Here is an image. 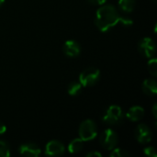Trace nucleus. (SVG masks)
<instances>
[{
  "label": "nucleus",
  "mask_w": 157,
  "mask_h": 157,
  "mask_svg": "<svg viewBox=\"0 0 157 157\" xmlns=\"http://www.w3.org/2000/svg\"><path fill=\"white\" fill-rule=\"evenodd\" d=\"M119 22H121L125 27H130L133 23L131 18L121 16L112 5H102L97 10L95 23L100 31L107 32Z\"/></svg>",
  "instance_id": "f257e3e1"
},
{
  "label": "nucleus",
  "mask_w": 157,
  "mask_h": 157,
  "mask_svg": "<svg viewBox=\"0 0 157 157\" xmlns=\"http://www.w3.org/2000/svg\"><path fill=\"white\" fill-rule=\"evenodd\" d=\"M124 117L125 114L120 106L111 105L104 112L102 116V121L109 125H118L123 121Z\"/></svg>",
  "instance_id": "f03ea898"
},
{
  "label": "nucleus",
  "mask_w": 157,
  "mask_h": 157,
  "mask_svg": "<svg viewBox=\"0 0 157 157\" xmlns=\"http://www.w3.org/2000/svg\"><path fill=\"white\" fill-rule=\"evenodd\" d=\"M78 133L79 138L82 139L84 142L95 139L98 135V128L96 122L92 120L84 121L79 126Z\"/></svg>",
  "instance_id": "7ed1b4c3"
},
{
  "label": "nucleus",
  "mask_w": 157,
  "mask_h": 157,
  "mask_svg": "<svg viewBox=\"0 0 157 157\" xmlns=\"http://www.w3.org/2000/svg\"><path fill=\"white\" fill-rule=\"evenodd\" d=\"M100 77V71L95 67H89L81 72L79 75V82L82 86L88 87L94 86Z\"/></svg>",
  "instance_id": "20e7f679"
},
{
  "label": "nucleus",
  "mask_w": 157,
  "mask_h": 157,
  "mask_svg": "<svg viewBox=\"0 0 157 157\" xmlns=\"http://www.w3.org/2000/svg\"><path fill=\"white\" fill-rule=\"evenodd\" d=\"M99 142L103 148L107 150H112L117 146L119 137L115 131H113L112 129H107L101 133L99 137Z\"/></svg>",
  "instance_id": "39448f33"
},
{
  "label": "nucleus",
  "mask_w": 157,
  "mask_h": 157,
  "mask_svg": "<svg viewBox=\"0 0 157 157\" xmlns=\"http://www.w3.org/2000/svg\"><path fill=\"white\" fill-rule=\"evenodd\" d=\"M138 50L142 55L146 58H153L155 54L156 46L155 40L150 37L143 38L138 44Z\"/></svg>",
  "instance_id": "423d86ee"
},
{
  "label": "nucleus",
  "mask_w": 157,
  "mask_h": 157,
  "mask_svg": "<svg viewBox=\"0 0 157 157\" xmlns=\"http://www.w3.org/2000/svg\"><path fill=\"white\" fill-rule=\"evenodd\" d=\"M134 134H135V138L137 142L142 144H148L152 141V136H153L152 131L144 123H141L136 127Z\"/></svg>",
  "instance_id": "0eeeda50"
},
{
  "label": "nucleus",
  "mask_w": 157,
  "mask_h": 157,
  "mask_svg": "<svg viewBox=\"0 0 157 157\" xmlns=\"http://www.w3.org/2000/svg\"><path fill=\"white\" fill-rule=\"evenodd\" d=\"M64 145L57 140L50 141L45 146V155L49 156H60L64 154Z\"/></svg>",
  "instance_id": "6e6552de"
},
{
  "label": "nucleus",
  "mask_w": 157,
  "mask_h": 157,
  "mask_svg": "<svg viewBox=\"0 0 157 157\" xmlns=\"http://www.w3.org/2000/svg\"><path fill=\"white\" fill-rule=\"evenodd\" d=\"M63 52L65 56L69 58L77 57L81 52V47L79 43L74 40H68L63 43Z\"/></svg>",
  "instance_id": "1a4fd4ad"
},
{
  "label": "nucleus",
  "mask_w": 157,
  "mask_h": 157,
  "mask_svg": "<svg viewBox=\"0 0 157 157\" xmlns=\"http://www.w3.org/2000/svg\"><path fill=\"white\" fill-rule=\"evenodd\" d=\"M18 152L21 155L29 157H37L40 154V148L35 143H27L19 146Z\"/></svg>",
  "instance_id": "9d476101"
},
{
  "label": "nucleus",
  "mask_w": 157,
  "mask_h": 157,
  "mask_svg": "<svg viewBox=\"0 0 157 157\" xmlns=\"http://www.w3.org/2000/svg\"><path fill=\"white\" fill-rule=\"evenodd\" d=\"M125 116L129 121L132 122L139 121L144 116V109L140 106H133L127 111Z\"/></svg>",
  "instance_id": "9b49d317"
},
{
  "label": "nucleus",
  "mask_w": 157,
  "mask_h": 157,
  "mask_svg": "<svg viewBox=\"0 0 157 157\" xmlns=\"http://www.w3.org/2000/svg\"><path fill=\"white\" fill-rule=\"evenodd\" d=\"M143 91L147 96H155L157 94V83L153 78H147L143 83Z\"/></svg>",
  "instance_id": "f8f14e48"
},
{
  "label": "nucleus",
  "mask_w": 157,
  "mask_h": 157,
  "mask_svg": "<svg viewBox=\"0 0 157 157\" xmlns=\"http://www.w3.org/2000/svg\"><path fill=\"white\" fill-rule=\"evenodd\" d=\"M83 148H84V141L80 138H77L70 142V144H68L67 150L71 154H77L81 152Z\"/></svg>",
  "instance_id": "ddd939ff"
},
{
  "label": "nucleus",
  "mask_w": 157,
  "mask_h": 157,
  "mask_svg": "<svg viewBox=\"0 0 157 157\" xmlns=\"http://www.w3.org/2000/svg\"><path fill=\"white\" fill-rule=\"evenodd\" d=\"M136 0H119L118 5L121 11L125 13H131L135 7Z\"/></svg>",
  "instance_id": "4468645a"
},
{
  "label": "nucleus",
  "mask_w": 157,
  "mask_h": 157,
  "mask_svg": "<svg viewBox=\"0 0 157 157\" xmlns=\"http://www.w3.org/2000/svg\"><path fill=\"white\" fill-rule=\"evenodd\" d=\"M81 89H82V85L80 84V82L74 81L71 84H69L67 92L70 96H77L81 92Z\"/></svg>",
  "instance_id": "2eb2a0df"
},
{
  "label": "nucleus",
  "mask_w": 157,
  "mask_h": 157,
  "mask_svg": "<svg viewBox=\"0 0 157 157\" xmlns=\"http://www.w3.org/2000/svg\"><path fill=\"white\" fill-rule=\"evenodd\" d=\"M147 67H148V71L149 73L153 75V76H156L157 75V60L155 58H150L148 63H147Z\"/></svg>",
  "instance_id": "dca6fc26"
},
{
  "label": "nucleus",
  "mask_w": 157,
  "mask_h": 157,
  "mask_svg": "<svg viewBox=\"0 0 157 157\" xmlns=\"http://www.w3.org/2000/svg\"><path fill=\"white\" fill-rule=\"evenodd\" d=\"M130 155H131L130 153H128L126 150L121 148H116V147L111 150V154H110L111 157H128Z\"/></svg>",
  "instance_id": "f3484780"
},
{
  "label": "nucleus",
  "mask_w": 157,
  "mask_h": 157,
  "mask_svg": "<svg viewBox=\"0 0 157 157\" xmlns=\"http://www.w3.org/2000/svg\"><path fill=\"white\" fill-rule=\"evenodd\" d=\"M10 155V148L7 143L0 141V157H8Z\"/></svg>",
  "instance_id": "a211bd4d"
},
{
  "label": "nucleus",
  "mask_w": 157,
  "mask_h": 157,
  "mask_svg": "<svg viewBox=\"0 0 157 157\" xmlns=\"http://www.w3.org/2000/svg\"><path fill=\"white\" fill-rule=\"evenodd\" d=\"M144 153L145 155H147V156L149 157H157L156 150H155V147H153V146H149V147L144 148Z\"/></svg>",
  "instance_id": "6ab92c4d"
},
{
  "label": "nucleus",
  "mask_w": 157,
  "mask_h": 157,
  "mask_svg": "<svg viewBox=\"0 0 157 157\" xmlns=\"http://www.w3.org/2000/svg\"><path fill=\"white\" fill-rule=\"evenodd\" d=\"M87 157H102V155L98 151H92L86 154Z\"/></svg>",
  "instance_id": "aec40b11"
},
{
  "label": "nucleus",
  "mask_w": 157,
  "mask_h": 157,
  "mask_svg": "<svg viewBox=\"0 0 157 157\" xmlns=\"http://www.w3.org/2000/svg\"><path fill=\"white\" fill-rule=\"evenodd\" d=\"M87 1L93 5H98V6H102L107 2V0H87Z\"/></svg>",
  "instance_id": "412c9836"
},
{
  "label": "nucleus",
  "mask_w": 157,
  "mask_h": 157,
  "mask_svg": "<svg viewBox=\"0 0 157 157\" xmlns=\"http://www.w3.org/2000/svg\"><path fill=\"white\" fill-rule=\"evenodd\" d=\"M6 132V127L3 122H0V135L4 134Z\"/></svg>",
  "instance_id": "4be33fe9"
},
{
  "label": "nucleus",
  "mask_w": 157,
  "mask_h": 157,
  "mask_svg": "<svg viewBox=\"0 0 157 157\" xmlns=\"http://www.w3.org/2000/svg\"><path fill=\"white\" fill-rule=\"evenodd\" d=\"M152 111H153V115H154V117L156 119L157 118V104L155 103V105H154V107H153V109H152Z\"/></svg>",
  "instance_id": "5701e85b"
},
{
  "label": "nucleus",
  "mask_w": 157,
  "mask_h": 157,
  "mask_svg": "<svg viewBox=\"0 0 157 157\" xmlns=\"http://www.w3.org/2000/svg\"><path fill=\"white\" fill-rule=\"evenodd\" d=\"M4 2H5V0H0V6L4 4Z\"/></svg>",
  "instance_id": "b1692460"
},
{
  "label": "nucleus",
  "mask_w": 157,
  "mask_h": 157,
  "mask_svg": "<svg viewBox=\"0 0 157 157\" xmlns=\"http://www.w3.org/2000/svg\"><path fill=\"white\" fill-rule=\"evenodd\" d=\"M153 1H154V2H156V0H153Z\"/></svg>",
  "instance_id": "393cba45"
}]
</instances>
